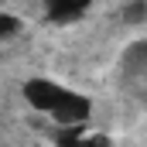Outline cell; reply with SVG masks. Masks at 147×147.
I'll return each mask as SVG.
<instances>
[{
  "mask_svg": "<svg viewBox=\"0 0 147 147\" xmlns=\"http://www.w3.org/2000/svg\"><path fill=\"white\" fill-rule=\"evenodd\" d=\"M65 92H69V89H62V86L51 82V79H31V82H24V99H28L38 113H51L62 99H65Z\"/></svg>",
  "mask_w": 147,
  "mask_h": 147,
  "instance_id": "obj_1",
  "label": "cell"
},
{
  "mask_svg": "<svg viewBox=\"0 0 147 147\" xmlns=\"http://www.w3.org/2000/svg\"><path fill=\"white\" fill-rule=\"evenodd\" d=\"M89 3H92V0H45V10H48V21H55V24H72V21H79V17L86 14Z\"/></svg>",
  "mask_w": 147,
  "mask_h": 147,
  "instance_id": "obj_3",
  "label": "cell"
},
{
  "mask_svg": "<svg viewBox=\"0 0 147 147\" xmlns=\"http://www.w3.org/2000/svg\"><path fill=\"white\" fill-rule=\"evenodd\" d=\"M79 147H110V137L106 134H92V137H82Z\"/></svg>",
  "mask_w": 147,
  "mask_h": 147,
  "instance_id": "obj_7",
  "label": "cell"
},
{
  "mask_svg": "<svg viewBox=\"0 0 147 147\" xmlns=\"http://www.w3.org/2000/svg\"><path fill=\"white\" fill-rule=\"evenodd\" d=\"M89 110H92V103H89L86 96L65 92V99L51 110V116H55L58 127H82V120H89Z\"/></svg>",
  "mask_w": 147,
  "mask_h": 147,
  "instance_id": "obj_2",
  "label": "cell"
},
{
  "mask_svg": "<svg viewBox=\"0 0 147 147\" xmlns=\"http://www.w3.org/2000/svg\"><path fill=\"white\" fill-rule=\"evenodd\" d=\"M120 17H123V24H144V21H147V0L127 3V10H123Z\"/></svg>",
  "mask_w": 147,
  "mask_h": 147,
  "instance_id": "obj_5",
  "label": "cell"
},
{
  "mask_svg": "<svg viewBox=\"0 0 147 147\" xmlns=\"http://www.w3.org/2000/svg\"><path fill=\"white\" fill-rule=\"evenodd\" d=\"M21 31V21L17 17H10V14H0V38H10Z\"/></svg>",
  "mask_w": 147,
  "mask_h": 147,
  "instance_id": "obj_6",
  "label": "cell"
},
{
  "mask_svg": "<svg viewBox=\"0 0 147 147\" xmlns=\"http://www.w3.org/2000/svg\"><path fill=\"white\" fill-rule=\"evenodd\" d=\"M120 69H123L127 79L147 72V41H134V45H127V51H123V58H120Z\"/></svg>",
  "mask_w": 147,
  "mask_h": 147,
  "instance_id": "obj_4",
  "label": "cell"
}]
</instances>
